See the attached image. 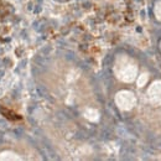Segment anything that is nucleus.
Returning <instances> with one entry per match:
<instances>
[]
</instances>
